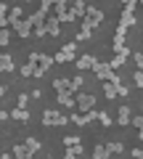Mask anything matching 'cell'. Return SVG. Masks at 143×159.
I'll return each instance as SVG.
<instances>
[{"mask_svg": "<svg viewBox=\"0 0 143 159\" xmlns=\"http://www.w3.org/2000/svg\"><path fill=\"white\" fill-rule=\"evenodd\" d=\"M69 122L66 114H58V109H45V114H42V125L45 127H64Z\"/></svg>", "mask_w": 143, "mask_h": 159, "instance_id": "obj_1", "label": "cell"}, {"mask_svg": "<svg viewBox=\"0 0 143 159\" xmlns=\"http://www.w3.org/2000/svg\"><path fill=\"white\" fill-rule=\"evenodd\" d=\"M77 106L74 109H80V111H90L93 106H96V96H90V93H77Z\"/></svg>", "mask_w": 143, "mask_h": 159, "instance_id": "obj_2", "label": "cell"}, {"mask_svg": "<svg viewBox=\"0 0 143 159\" xmlns=\"http://www.w3.org/2000/svg\"><path fill=\"white\" fill-rule=\"evenodd\" d=\"M11 27L16 29L19 37H29V34H32V29H34V24L29 21V19H27V21H21V19H19V21H16V24H11Z\"/></svg>", "mask_w": 143, "mask_h": 159, "instance_id": "obj_3", "label": "cell"}, {"mask_svg": "<svg viewBox=\"0 0 143 159\" xmlns=\"http://www.w3.org/2000/svg\"><path fill=\"white\" fill-rule=\"evenodd\" d=\"M127 56H130V51H127V48H125V51H122V53H117V56H114V58H111V61H109V66H111V72H119V69L125 66V61H127Z\"/></svg>", "mask_w": 143, "mask_h": 159, "instance_id": "obj_4", "label": "cell"}, {"mask_svg": "<svg viewBox=\"0 0 143 159\" xmlns=\"http://www.w3.org/2000/svg\"><path fill=\"white\" fill-rule=\"evenodd\" d=\"M93 72H96L98 80H109V77H111V66H109V64H103V61H96V64H93Z\"/></svg>", "mask_w": 143, "mask_h": 159, "instance_id": "obj_5", "label": "cell"}, {"mask_svg": "<svg viewBox=\"0 0 143 159\" xmlns=\"http://www.w3.org/2000/svg\"><path fill=\"white\" fill-rule=\"evenodd\" d=\"M58 106H66V109H74V106H77V98H74V93H69V90H64V93H58Z\"/></svg>", "mask_w": 143, "mask_h": 159, "instance_id": "obj_6", "label": "cell"}, {"mask_svg": "<svg viewBox=\"0 0 143 159\" xmlns=\"http://www.w3.org/2000/svg\"><path fill=\"white\" fill-rule=\"evenodd\" d=\"M45 29H48V34L58 37V32H61V21H58V16H48L45 19Z\"/></svg>", "mask_w": 143, "mask_h": 159, "instance_id": "obj_7", "label": "cell"}, {"mask_svg": "<svg viewBox=\"0 0 143 159\" xmlns=\"http://www.w3.org/2000/svg\"><path fill=\"white\" fill-rule=\"evenodd\" d=\"M13 69H16L13 58L8 56V53H0V72H13Z\"/></svg>", "mask_w": 143, "mask_h": 159, "instance_id": "obj_8", "label": "cell"}, {"mask_svg": "<svg viewBox=\"0 0 143 159\" xmlns=\"http://www.w3.org/2000/svg\"><path fill=\"white\" fill-rule=\"evenodd\" d=\"M53 88H56V93H64V90H69V93H74V90H72V80H53ZM74 96H77V93H74Z\"/></svg>", "mask_w": 143, "mask_h": 159, "instance_id": "obj_9", "label": "cell"}, {"mask_svg": "<svg viewBox=\"0 0 143 159\" xmlns=\"http://www.w3.org/2000/svg\"><path fill=\"white\" fill-rule=\"evenodd\" d=\"M103 96H106V98H117V82L103 80Z\"/></svg>", "mask_w": 143, "mask_h": 159, "instance_id": "obj_10", "label": "cell"}, {"mask_svg": "<svg viewBox=\"0 0 143 159\" xmlns=\"http://www.w3.org/2000/svg\"><path fill=\"white\" fill-rule=\"evenodd\" d=\"M119 24H125V27H132V24H135V11L125 8V11H122V19H119Z\"/></svg>", "mask_w": 143, "mask_h": 159, "instance_id": "obj_11", "label": "cell"}, {"mask_svg": "<svg viewBox=\"0 0 143 159\" xmlns=\"http://www.w3.org/2000/svg\"><path fill=\"white\" fill-rule=\"evenodd\" d=\"M93 64H96L93 56H80V58H77V69H80V72H82V69H93Z\"/></svg>", "mask_w": 143, "mask_h": 159, "instance_id": "obj_12", "label": "cell"}, {"mask_svg": "<svg viewBox=\"0 0 143 159\" xmlns=\"http://www.w3.org/2000/svg\"><path fill=\"white\" fill-rule=\"evenodd\" d=\"M24 143H27V148H29V157H34V154H37V151L42 148V143L37 141V138H27Z\"/></svg>", "mask_w": 143, "mask_h": 159, "instance_id": "obj_13", "label": "cell"}, {"mask_svg": "<svg viewBox=\"0 0 143 159\" xmlns=\"http://www.w3.org/2000/svg\"><path fill=\"white\" fill-rule=\"evenodd\" d=\"M53 61H56V64H66V61H74V53H69V51H58L56 56H53Z\"/></svg>", "mask_w": 143, "mask_h": 159, "instance_id": "obj_14", "label": "cell"}, {"mask_svg": "<svg viewBox=\"0 0 143 159\" xmlns=\"http://www.w3.org/2000/svg\"><path fill=\"white\" fill-rule=\"evenodd\" d=\"M130 119H132L130 106H119V125H122V127H125V125H130Z\"/></svg>", "mask_w": 143, "mask_h": 159, "instance_id": "obj_15", "label": "cell"}, {"mask_svg": "<svg viewBox=\"0 0 143 159\" xmlns=\"http://www.w3.org/2000/svg\"><path fill=\"white\" fill-rule=\"evenodd\" d=\"M66 159H74V157H82V146L80 143H74V146H66V154H64Z\"/></svg>", "mask_w": 143, "mask_h": 159, "instance_id": "obj_16", "label": "cell"}, {"mask_svg": "<svg viewBox=\"0 0 143 159\" xmlns=\"http://www.w3.org/2000/svg\"><path fill=\"white\" fill-rule=\"evenodd\" d=\"M11 117L19 119V122H27V119H29V111H27V109H21V106H16V109L11 111Z\"/></svg>", "mask_w": 143, "mask_h": 159, "instance_id": "obj_17", "label": "cell"}, {"mask_svg": "<svg viewBox=\"0 0 143 159\" xmlns=\"http://www.w3.org/2000/svg\"><path fill=\"white\" fill-rule=\"evenodd\" d=\"M13 157H16V159H29V148H27V143H21V146H13Z\"/></svg>", "mask_w": 143, "mask_h": 159, "instance_id": "obj_18", "label": "cell"}, {"mask_svg": "<svg viewBox=\"0 0 143 159\" xmlns=\"http://www.w3.org/2000/svg\"><path fill=\"white\" fill-rule=\"evenodd\" d=\"M8 11H11V8H8L6 3H0V29H6V24H11L8 21Z\"/></svg>", "mask_w": 143, "mask_h": 159, "instance_id": "obj_19", "label": "cell"}, {"mask_svg": "<svg viewBox=\"0 0 143 159\" xmlns=\"http://www.w3.org/2000/svg\"><path fill=\"white\" fill-rule=\"evenodd\" d=\"M19 74H21V77H34V64L29 61V64H21V66H19Z\"/></svg>", "mask_w": 143, "mask_h": 159, "instance_id": "obj_20", "label": "cell"}, {"mask_svg": "<svg viewBox=\"0 0 143 159\" xmlns=\"http://www.w3.org/2000/svg\"><path fill=\"white\" fill-rule=\"evenodd\" d=\"M21 6H16V8H11V11H8V21H11V24H16L19 21V19H21Z\"/></svg>", "mask_w": 143, "mask_h": 159, "instance_id": "obj_21", "label": "cell"}, {"mask_svg": "<svg viewBox=\"0 0 143 159\" xmlns=\"http://www.w3.org/2000/svg\"><path fill=\"white\" fill-rule=\"evenodd\" d=\"M37 64H40V66H45V69H51V66H53L56 61H53V56H48V53H40V58H37Z\"/></svg>", "mask_w": 143, "mask_h": 159, "instance_id": "obj_22", "label": "cell"}, {"mask_svg": "<svg viewBox=\"0 0 143 159\" xmlns=\"http://www.w3.org/2000/svg\"><path fill=\"white\" fill-rule=\"evenodd\" d=\"M72 11H74L77 16H85V11H87V6H85V3H82V0H74V3H72Z\"/></svg>", "mask_w": 143, "mask_h": 159, "instance_id": "obj_23", "label": "cell"}, {"mask_svg": "<svg viewBox=\"0 0 143 159\" xmlns=\"http://www.w3.org/2000/svg\"><path fill=\"white\" fill-rule=\"evenodd\" d=\"M122 51H125V34L117 32V37H114V53H122Z\"/></svg>", "mask_w": 143, "mask_h": 159, "instance_id": "obj_24", "label": "cell"}, {"mask_svg": "<svg viewBox=\"0 0 143 159\" xmlns=\"http://www.w3.org/2000/svg\"><path fill=\"white\" fill-rule=\"evenodd\" d=\"M96 27H98V21H96V19H90V16H85L80 21V29H96Z\"/></svg>", "mask_w": 143, "mask_h": 159, "instance_id": "obj_25", "label": "cell"}, {"mask_svg": "<svg viewBox=\"0 0 143 159\" xmlns=\"http://www.w3.org/2000/svg\"><path fill=\"white\" fill-rule=\"evenodd\" d=\"M93 157H96V159H106V157H111V154H109V148H106V146H96Z\"/></svg>", "mask_w": 143, "mask_h": 159, "instance_id": "obj_26", "label": "cell"}, {"mask_svg": "<svg viewBox=\"0 0 143 159\" xmlns=\"http://www.w3.org/2000/svg\"><path fill=\"white\" fill-rule=\"evenodd\" d=\"M106 148H109V154H111V157H114V154H122V151H125V146H122V143H106Z\"/></svg>", "mask_w": 143, "mask_h": 159, "instance_id": "obj_27", "label": "cell"}, {"mask_svg": "<svg viewBox=\"0 0 143 159\" xmlns=\"http://www.w3.org/2000/svg\"><path fill=\"white\" fill-rule=\"evenodd\" d=\"M85 16H90V19H96V21H98V24H101V21H103V13H101V11H98V8H87V11H85Z\"/></svg>", "mask_w": 143, "mask_h": 159, "instance_id": "obj_28", "label": "cell"}, {"mask_svg": "<svg viewBox=\"0 0 143 159\" xmlns=\"http://www.w3.org/2000/svg\"><path fill=\"white\" fill-rule=\"evenodd\" d=\"M69 0H56V6H53V13H64V11H69Z\"/></svg>", "mask_w": 143, "mask_h": 159, "instance_id": "obj_29", "label": "cell"}, {"mask_svg": "<svg viewBox=\"0 0 143 159\" xmlns=\"http://www.w3.org/2000/svg\"><path fill=\"white\" fill-rule=\"evenodd\" d=\"M90 37H93V29H80V34H77V43H87Z\"/></svg>", "mask_w": 143, "mask_h": 159, "instance_id": "obj_30", "label": "cell"}, {"mask_svg": "<svg viewBox=\"0 0 143 159\" xmlns=\"http://www.w3.org/2000/svg\"><path fill=\"white\" fill-rule=\"evenodd\" d=\"M80 85H85V80H82V74H77V77L72 80V90H74V93H80Z\"/></svg>", "mask_w": 143, "mask_h": 159, "instance_id": "obj_31", "label": "cell"}, {"mask_svg": "<svg viewBox=\"0 0 143 159\" xmlns=\"http://www.w3.org/2000/svg\"><path fill=\"white\" fill-rule=\"evenodd\" d=\"M11 43V32L8 29H0V45H8Z\"/></svg>", "mask_w": 143, "mask_h": 159, "instance_id": "obj_32", "label": "cell"}, {"mask_svg": "<svg viewBox=\"0 0 143 159\" xmlns=\"http://www.w3.org/2000/svg\"><path fill=\"white\" fill-rule=\"evenodd\" d=\"M98 119H101V125H106V127L111 125V117H109L106 111H98Z\"/></svg>", "mask_w": 143, "mask_h": 159, "instance_id": "obj_33", "label": "cell"}, {"mask_svg": "<svg viewBox=\"0 0 143 159\" xmlns=\"http://www.w3.org/2000/svg\"><path fill=\"white\" fill-rule=\"evenodd\" d=\"M74 143H80L77 135H66V138H64V146H74Z\"/></svg>", "mask_w": 143, "mask_h": 159, "instance_id": "obj_34", "label": "cell"}, {"mask_svg": "<svg viewBox=\"0 0 143 159\" xmlns=\"http://www.w3.org/2000/svg\"><path fill=\"white\" fill-rule=\"evenodd\" d=\"M45 72H48L45 66H40V64H34V77H37V80H40V77H42Z\"/></svg>", "mask_w": 143, "mask_h": 159, "instance_id": "obj_35", "label": "cell"}, {"mask_svg": "<svg viewBox=\"0 0 143 159\" xmlns=\"http://www.w3.org/2000/svg\"><path fill=\"white\" fill-rule=\"evenodd\" d=\"M61 51H69V53H74L77 51V43H64V48Z\"/></svg>", "mask_w": 143, "mask_h": 159, "instance_id": "obj_36", "label": "cell"}, {"mask_svg": "<svg viewBox=\"0 0 143 159\" xmlns=\"http://www.w3.org/2000/svg\"><path fill=\"white\" fill-rule=\"evenodd\" d=\"M27 101H29V96H27V93H21V96H19V106L27 109Z\"/></svg>", "mask_w": 143, "mask_h": 159, "instance_id": "obj_37", "label": "cell"}, {"mask_svg": "<svg viewBox=\"0 0 143 159\" xmlns=\"http://www.w3.org/2000/svg\"><path fill=\"white\" fill-rule=\"evenodd\" d=\"M130 122H132V125H135V127H138V130H141V127H143V114H141V117H132V119H130Z\"/></svg>", "mask_w": 143, "mask_h": 159, "instance_id": "obj_38", "label": "cell"}, {"mask_svg": "<svg viewBox=\"0 0 143 159\" xmlns=\"http://www.w3.org/2000/svg\"><path fill=\"white\" fill-rule=\"evenodd\" d=\"M117 96H122V98H127V88L122 85V82H119V85H117Z\"/></svg>", "mask_w": 143, "mask_h": 159, "instance_id": "obj_39", "label": "cell"}, {"mask_svg": "<svg viewBox=\"0 0 143 159\" xmlns=\"http://www.w3.org/2000/svg\"><path fill=\"white\" fill-rule=\"evenodd\" d=\"M135 85H138V88H143V72H141V69L135 72Z\"/></svg>", "mask_w": 143, "mask_h": 159, "instance_id": "obj_40", "label": "cell"}, {"mask_svg": "<svg viewBox=\"0 0 143 159\" xmlns=\"http://www.w3.org/2000/svg\"><path fill=\"white\" fill-rule=\"evenodd\" d=\"M132 58H135V64H138V69H143V53H135V56H132Z\"/></svg>", "mask_w": 143, "mask_h": 159, "instance_id": "obj_41", "label": "cell"}, {"mask_svg": "<svg viewBox=\"0 0 143 159\" xmlns=\"http://www.w3.org/2000/svg\"><path fill=\"white\" fill-rule=\"evenodd\" d=\"M37 58H40V53H37V51H32V53H29V61H32V64H37Z\"/></svg>", "mask_w": 143, "mask_h": 159, "instance_id": "obj_42", "label": "cell"}, {"mask_svg": "<svg viewBox=\"0 0 143 159\" xmlns=\"http://www.w3.org/2000/svg\"><path fill=\"white\" fill-rule=\"evenodd\" d=\"M132 157H135V159H143V148H132Z\"/></svg>", "mask_w": 143, "mask_h": 159, "instance_id": "obj_43", "label": "cell"}, {"mask_svg": "<svg viewBox=\"0 0 143 159\" xmlns=\"http://www.w3.org/2000/svg\"><path fill=\"white\" fill-rule=\"evenodd\" d=\"M8 117H11V111H0V122H6Z\"/></svg>", "mask_w": 143, "mask_h": 159, "instance_id": "obj_44", "label": "cell"}, {"mask_svg": "<svg viewBox=\"0 0 143 159\" xmlns=\"http://www.w3.org/2000/svg\"><path fill=\"white\" fill-rule=\"evenodd\" d=\"M0 96H6V85H0Z\"/></svg>", "mask_w": 143, "mask_h": 159, "instance_id": "obj_45", "label": "cell"}, {"mask_svg": "<svg viewBox=\"0 0 143 159\" xmlns=\"http://www.w3.org/2000/svg\"><path fill=\"white\" fill-rule=\"evenodd\" d=\"M138 135H141V141H143V127H141V130H138Z\"/></svg>", "mask_w": 143, "mask_h": 159, "instance_id": "obj_46", "label": "cell"}, {"mask_svg": "<svg viewBox=\"0 0 143 159\" xmlns=\"http://www.w3.org/2000/svg\"><path fill=\"white\" fill-rule=\"evenodd\" d=\"M141 3H143V0H141Z\"/></svg>", "mask_w": 143, "mask_h": 159, "instance_id": "obj_47", "label": "cell"}]
</instances>
